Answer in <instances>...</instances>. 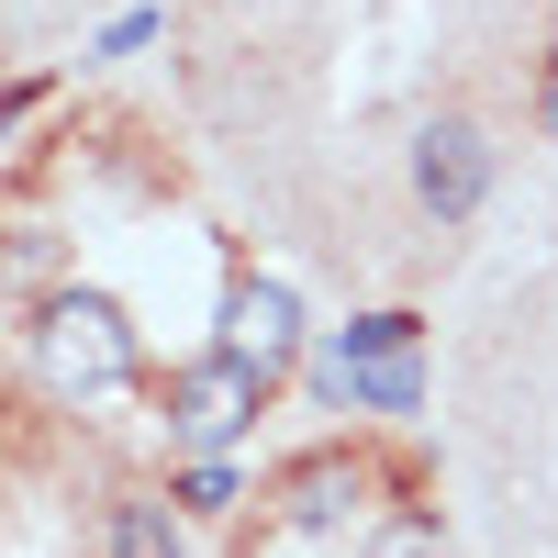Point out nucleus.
<instances>
[{
	"instance_id": "nucleus-2",
	"label": "nucleus",
	"mask_w": 558,
	"mask_h": 558,
	"mask_svg": "<svg viewBox=\"0 0 558 558\" xmlns=\"http://www.w3.org/2000/svg\"><path fill=\"white\" fill-rule=\"evenodd\" d=\"M257 402H268V368L235 357V347H213V357H191L168 380V436L191 447V458H223V447L257 425Z\"/></svg>"
},
{
	"instance_id": "nucleus-8",
	"label": "nucleus",
	"mask_w": 558,
	"mask_h": 558,
	"mask_svg": "<svg viewBox=\"0 0 558 558\" xmlns=\"http://www.w3.org/2000/svg\"><path fill=\"white\" fill-rule=\"evenodd\" d=\"M402 347H425V324L413 313H357L336 347H324V368H368V357H402Z\"/></svg>"
},
{
	"instance_id": "nucleus-10",
	"label": "nucleus",
	"mask_w": 558,
	"mask_h": 558,
	"mask_svg": "<svg viewBox=\"0 0 558 558\" xmlns=\"http://www.w3.org/2000/svg\"><path fill=\"white\" fill-rule=\"evenodd\" d=\"M223 502H235V470H223V458L179 470V514H223Z\"/></svg>"
},
{
	"instance_id": "nucleus-3",
	"label": "nucleus",
	"mask_w": 558,
	"mask_h": 558,
	"mask_svg": "<svg viewBox=\"0 0 558 558\" xmlns=\"http://www.w3.org/2000/svg\"><path fill=\"white\" fill-rule=\"evenodd\" d=\"M413 202H425V223H481V202H492V134L436 112L425 134H413Z\"/></svg>"
},
{
	"instance_id": "nucleus-7",
	"label": "nucleus",
	"mask_w": 558,
	"mask_h": 558,
	"mask_svg": "<svg viewBox=\"0 0 558 558\" xmlns=\"http://www.w3.org/2000/svg\"><path fill=\"white\" fill-rule=\"evenodd\" d=\"M357 492H368L357 458H302V470H291V514H302V525H336Z\"/></svg>"
},
{
	"instance_id": "nucleus-4",
	"label": "nucleus",
	"mask_w": 558,
	"mask_h": 558,
	"mask_svg": "<svg viewBox=\"0 0 558 558\" xmlns=\"http://www.w3.org/2000/svg\"><path fill=\"white\" fill-rule=\"evenodd\" d=\"M223 347H235V357H257L268 380H279V368H291V347H302V302L279 291V279H246V291L223 302Z\"/></svg>"
},
{
	"instance_id": "nucleus-11",
	"label": "nucleus",
	"mask_w": 558,
	"mask_h": 558,
	"mask_svg": "<svg viewBox=\"0 0 558 558\" xmlns=\"http://www.w3.org/2000/svg\"><path fill=\"white\" fill-rule=\"evenodd\" d=\"M146 34H157V12H123V23H101V45H89V57H134Z\"/></svg>"
},
{
	"instance_id": "nucleus-12",
	"label": "nucleus",
	"mask_w": 558,
	"mask_h": 558,
	"mask_svg": "<svg viewBox=\"0 0 558 558\" xmlns=\"http://www.w3.org/2000/svg\"><path fill=\"white\" fill-rule=\"evenodd\" d=\"M547 134H558V78H547Z\"/></svg>"
},
{
	"instance_id": "nucleus-1",
	"label": "nucleus",
	"mask_w": 558,
	"mask_h": 558,
	"mask_svg": "<svg viewBox=\"0 0 558 558\" xmlns=\"http://www.w3.org/2000/svg\"><path fill=\"white\" fill-rule=\"evenodd\" d=\"M34 357H45V380H57L68 402H101L134 380V324L112 291H57L34 313Z\"/></svg>"
},
{
	"instance_id": "nucleus-5",
	"label": "nucleus",
	"mask_w": 558,
	"mask_h": 558,
	"mask_svg": "<svg viewBox=\"0 0 558 558\" xmlns=\"http://www.w3.org/2000/svg\"><path fill=\"white\" fill-rule=\"evenodd\" d=\"M313 380H324V402H347V413H425V357H368V368H324L313 357Z\"/></svg>"
},
{
	"instance_id": "nucleus-6",
	"label": "nucleus",
	"mask_w": 558,
	"mask_h": 558,
	"mask_svg": "<svg viewBox=\"0 0 558 558\" xmlns=\"http://www.w3.org/2000/svg\"><path fill=\"white\" fill-rule=\"evenodd\" d=\"M168 502H179V492H123V502H112V558H191Z\"/></svg>"
},
{
	"instance_id": "nucleus-9",
	"label": "nucleus",
	"mask_w": 558,
	"mask_h": 558,
	"mask_svg": "<svg viewBox=\"0 0 558 558\" xmlns=\"http://www.w3.org/2000/svg\"><path fill=\"white\" fill-rule=\"evenodd\" d=\"M368 558H447V536H436V514H391Z\"/></svg>"
}]
</instances>
